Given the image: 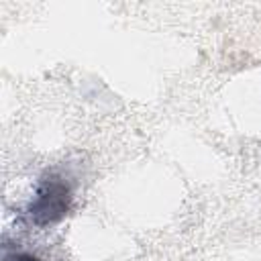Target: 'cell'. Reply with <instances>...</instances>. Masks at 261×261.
Returning <instances> with one entry per match:
<instances>
[{
    "label": "cell",
    "instance_id": "obj_1",
    "mask_svg": "<svg viewBox=\"0 0 261 261\" xmlns=\"http://www.w3.org/2000/svg\"><path fill=\"white\" fill-rule=\"evenodd\" d=\"M71 208V188L67 179L57 173L45 175L39 186L37 194L29 206V218L37 226H49L59 222Z\"/></svg>",
    "mask_w": 261,
    "mask_h": 261
},
{
    "label": "cell",
    "instance_id": "obj_2",
    "mask_svg": "<svg viewBox=\"0 0 261 261\" xmlns=\"http://www.w3.org/2000/svg\"><path fill=\"white\" fill-rule=\"evenodd\" d=\"M4 261H41L37 255H33V253H24V251H14V253H8L6 257H4Z\"/></svg>",
    "mask_w": 261,
    "mask_h": 261
}]
</instances>
